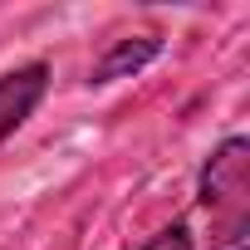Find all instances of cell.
Masks as SVG:
<instances>
[{
    "label": "cell",
    "mask_w": 250,
    "mask_h": 250,
    "mask_svg": "<svg viewBox=\"0 0 250 250\" xmlns=\"http://www.w3.org/2000/svg\"><path fill=\"white\" fill-rule=\"evenodd\" d=\"M235 250H245V245H235Z\"/></svg>",
    "instance_id": "cell-5"
},
{
    "label": "cell",
    "mask_w": 250,
    "mask_h": 250,
    "mask_svg": "<svg viewBox=\"0 0 250 250\" xmlns=\"http://www.w3.org/2000/svg\"><path fill=\"white\" fill-rule=\"evenodd\" d=\"M138 250H196V240H191V226L187 221H172V226H162L147 245H138Z\"/></svg>",
    "instance_id": "cell-4"
},
{
    "label": "cell",
    "mask_w": 250,
    "mask_h": 250,
    "mask_svg": "<svg viewBox=\"0 0 250 250\" xmlns=\"http://www.w3.org/2000/svg\"><path fill=\"white\" fill-rule=\"evenodd\" d=\"M196 201L211 216V230L221 245H230V250L245 245V230H250V143L240 133H230L201 162Z\"/></svg>",
    "instance_id": "cell-1"
},
{
    "label": "cell",
    "mask_w": 250,
    "mask_h": 250,
    "mask_svg": "<svg viewBox=\"0 0 250 250\" xmlns=\"http://www.w3.org/2000/svg\"><path fill=\"white\" fill-rule=\"evenodd\" d=\"M44 93H49V64L44 59H30L20 69L0 74V147L35 118V108L44 103Z\"/></svg>",
    "instance_id": "cell-2"
},
{
    "label": "cell",
    "mask_w": 250,
    "mask_h": 250,
    "mask_svg": "<svg viewBox=\"0 0 250 250\" xmlns=\"http://www.w3.org/2000/svg\"><path fill=\"white\" fill-rule=\"evenodd\" d=\"M157 54H162V35H128V40H113V44L103 49V59H93L88 88H103V83H118V79H133V74H143Z\"/></svg>",
    "instance_id": "cell-3"
}]
</instances>
